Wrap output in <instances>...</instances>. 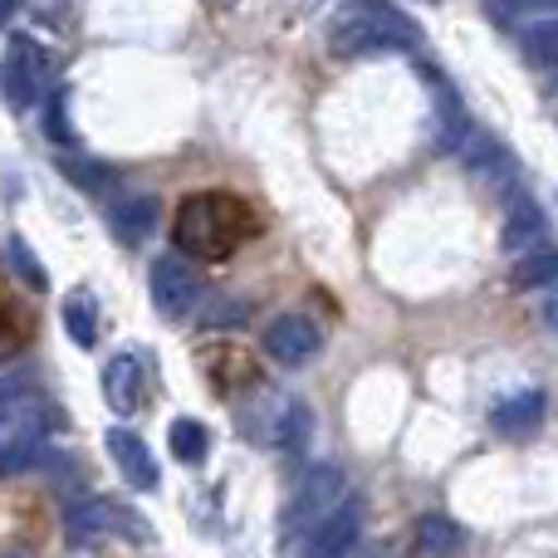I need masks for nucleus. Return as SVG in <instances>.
<instances>
[{
	"label": "nucleus",
	"instance_id": "1",
	"mask_svg": "<svg viewBox=\"0 0 558 558\" xmlns=\"http://www.w3.org/2000/svg\"><path fill=\"white\" fill-rule=\"evenodd\" d=\"M260 235V216L231 192H192L172 216V245L192 260L221 265Z\"/></svg>",
	"mask_w": 558,
	"mask_h": 558
},
{
	"label": "nucleus",
	"instance_id": "2",
	"mask_svg": "<svg viewBox=\"0 0 558 558\" xmlns=\"http://www.w3.org/2000/svg\"><path fill=\"white\" fill-rule=\"evenodd\" d=\"M397 49H422V29L392 0H343L328 20V54L333 59H373Z\"/></svg>",
	"mask_w": 558,
	"mask_h": 558
},
{
	"label": "nucleus",
	"instance_id": "3",
	"mask_svg": "<svg viewBox=\"0 0 558 558\" xmlns=\"http://www.w3.org/2000/svg\"><path fill=\"white\" fill-rule=\"evenodd\" d=\"M54 422V402L29 392L20 377H0V475L45 461V436Z\"/></svg>",
	"mask_w": 558,
	"mask_h": 558
},
{
	"label": "nucleus",
	"instance_id": "4",
	"mask_svg": "<svg viewBox=\"0 0 558 558\" xmlns=\"http://www.w3.org/2000/svg\"><path fill=\"white\" fill-rule=\"evenodd\" d=\"M343 500H348V475L338 471V465H314V471L299 481V495H294V505H289V514H284L289 534L308 539V534H314Z\"/></svg>",
	"mask_w": 558,
	"mask_h": 558
},
{
	"label": "nucleus",
	"instance_id": "5",
	"mask_svg": "<svg viewBox=\"0 0 558 558\" xmlns=\"http://www.w3.org/2000/svg\"><path fill=\"white\" fill-rule=\"evenodd\" d=\"M0 84H5V104L29 108L39 94L49 88V49L35 35H10L5 45V64H0Z\"/></svg>",
	"mask_w": 558,
	"mask_h": 558
},
{
	"label": "nucleus",
	"instance_id": "6",
	"mask_svg": "<svg viewBox=\"0 0 558 558\" xmlns=\"http://www.w3.org/2000/svg\"><path fill=\"white\" fill-rule=\"evenodd\" d=\"M147 284H153V308L162 318H172V324H182L186 314H196V304H202V294H206L202 275H196L182 255H157Z\"/></svg>",
	"mask_w": 558,
	"mask_h": 558
},
{
	"label": "nucleus",
	"instance_id": "7",
	"mask_svg": "<svg viewBox=\"0 0 558 558\" xmlns=\"http://www.w3.org/2000/svg\"><path fill=\"white\" fill-rule=\"evenodd\" d=\"M64 534L74 549H84V544H98L104 534H143L137 530V520L128 510H118L113 500H98V495H84V500H74L64 510Z\"/></svg>",
	"mask_w": 558,
	"mask_h": 558
},
{
	"label": "nucleus",
	"instance_id": "8",
	"mask_svg": "<svg viewBox=\"0 0 558 558\" xmlns=\"http://www.w3.org/2000/svg\"><path fill=\"white\" fill-rule=\"evenodd\" d=\"M318 348H324V328L308 314H279V318H270V328H265V353L284 367H304Z\"/></svg>",
	"mask_w": 558,
	"mask_h": 558
},
{
	"label": "nucleus",
	"instance_id": "9",
	"mask_svg": "<svg viewBox=\"0 0 558 558\" xmlns=\"http://www.w3.org/2000/svg\"><path fill=\"white\" fill-rule=\"evenodd\" d=\"M196 363L206 367V383H211L216 392H241V387H251L255 377H260L255 353L241 343H206L202 353H196Z\"/></svg>",
	"mask_w": 558,
	"mask_h": 558
},
{
	"label": "nucleus",
	"instance_id": "10",
	"mask_svg": "<svg viewBox=\"0 0 558 558\" xmlns=\"http://www.w3.org/2000/svg\"><path fill=\"white\" fill-rule=\"evenodd\" d=\"M456 153L465 157V167H471L485 186H500V192H514V186H520V167H514V157L505 153L495 137H485L481 128H471V133L461 137V147H456Z\"/></svg>",
	"mask_w": 558,
	"mask_h": 558
},
{
	"label": "nucleus",
	"instance_id": "11",
	"mask_svg": "<svg viewBox=\"0 0 558 558\" xmlns=\"http://www.w3.org/2000/svg\"><path fill=\"white\" fill-rule=\"evenodd\" d=\"M143 397H147V367L137 353H113L104 367V402L113 407L118 416H133L143 412Z\"/></svg>",
	"mask_w": 558,
	"mask_h": 558
},
{
	"label": "nucleus",
	"instance_id": "12",
	"mask_svg": "<svg viewBox=\"0 0 558 558\" xmlns=\"http://www.w3.org/2000/svg\"><path fill=\"white\" fill-rule=\"evenodd\" d=\"M544 412H549L544 392L524 387V392H510V397H500V402L490 407V426L500 436H510V441H524V436H534L544 426Z\"/></svg>",
	"mask_w": 558,
	"mask_h": 558
},
{
	"label": "nucleus",
	"instance_id": "13",
	"mask_svg": "<svg viewBox=\"0 0 558 558\" xmlns=\"http://www.w3.org/2000/svg\"><path fill=\"white\" fill-rule=\"evenodd\" d=\"M108 456H113V465L123 471V481L133 485V490H157V461L153 451H147L143 436H133L128 426H113V432L104 436Z\"/></svg>",
	"mask_w": 558,
	"mask_h": 558
},
{
	"label": "nucleus",
	"instance_id": "14",
	"mask_svg": "<svg viewBox=\"0 0 558 558\" xmlns=\"http://www.w3.org/2000/svg\"><path fill=\"white\" fill-rule=\"evenodd\" d=\"M308 432H314V416H308V407L299 397H275L260 422V441L279 446V451H299L308 441Z\"/></svg>",
	"mask_w": 558,
	"mask_h": 558
},
{
	"label": "nucleus",
	"instance_id": "15",
	"mask_svg": "<svg viewBox=\"0 0 558 558\" xmlns=\"http://www.w3.org/2000/svg\"><path fill=\"white\" fill-rule=\"evenodd\" d=\"M357 534H363V500L357 495H348L343 505H338L333 514H328L324 524H318L314 534H308V549L333 558V554H348L357 544Z\"/></svg>",
	"mask_w": 558,
	"mask_h": 558
},
{
	"label": "nucleus",
	"instance_id": "16",
	"mask_svg": "<svg viewBox=\"0 0 558 558\" xmlns=\"http://www.w3.org/2000/svg\"><path fill=\"white\" fill-rule=\"evenodd\" d=\"M544 231H549V221H544L539 202H534V196H524L520 186H514L510 211H505V251H510V255L530 251V245L544 241Z\"/></svg>",
	"mask_w": 558,
	"mask_h": 558
},
{
	"label": "nucleus",
	"instance_id": "17",
	"mask_svg": "<svg viewBox=\"0 0 558 558\" xmlns=\"http://www.w3.org/2000/svg\"><path fill=\"white\" fill-rule=\"evenodd\" d=\"M108 221H113V235L123 245H143L157 231V202L153 196H123V202H113Z\"/></svg>",
	"mask_w": 558,
	"mask_h": 558
},
{
	"label": "nucleus",
	"instance_id": "18",
	"mask_svg": "<svg viewBox=\"0 0 558 558\" xmlns=\"http://www.w3.org/2000/svg\"><path fill=\"white\" fill-rule=\"evenodd\" d=\"M510 284L514 289H549L558 284V245H530V251H520V260H514L510 270Z\"/></svg>",
	"mask_w": 558,
	"mask_h": 558
},
{
	"label": "nucleus",
	"instance_id": "19",
	"mask_svg": "<svg viewBox=\"0 0 558 558\" xmlns=\"http://www.w3.org/2000/svg\"><path fill=\"white\" fill-rule=\"evenodd\" d=\"M465 544V534H461V524L456 520H446V514H422L416 520V530H412V549L416 554H456Z\"/></svg>",
	"mask_w": 558,
	"mask_h": 558
},
{
	"label": "nucleus",
	"instance_id": "20",
	"mask_svg": "<svg viewBox=\"0 0 558 558\" xmlns=\"http://www.w3.org/2000/svg\"><path fill=\"white\" fill-rule=\"evenodd\" d=\"M167 446H172V461L202 465L206 456H211V432H206L196 416H177V422L167 426Z\"/></svg>",
	"mask_w": 558,
	"mask_h": 558
},
{
	"label": "nucleus",
	"instance_id": "21",
	"mask_svg": "<svg viewBox=\"0 0 558 558\" xmlns=\"http://www.w3.org/2000/svg\"><path fill=\"white\" fill-rule=\"evenodd\" d=\"M64 328H69V338H74L78 348H94L98 343V299L88 294V289H74V294L64 299Z\"/></svg>",
	"mask_w": 558,
	"mask_h": 558
},
{
	"label": "nucleus",
	"instance_id": "22",
	"mask_svg": "<svg viewBox=\"0 0 558 558\" xmlns=\"http://www.w3.org/2000/svg\"><path fill=\"white\" fill-rule=\"evenodd\" d=\"M524 54H530V64H558V15L554 20H534L530 29H524Z\"/></svg>",
	"mask_w": 558,
	"mask_h": 558
},
{
	"label": "nucleus",
	"instance_id": "23",
	"mask_svg": "<svg viewBox=\"0 0 558 558\" xmlns=\"http://www.w3.org/2000/svg\"><path fill=\"white\" fill-rule=\"evenodd\" d=\"M5 251H10V270H15L20 279H25L29 289H49L45 265L35 260V251H29V245H25V235H10V245H5Z\"/></svg>",
	"mask_w": 558,
	"mask_h": 558
},
{
	"label": "nucleus",
	"instance_id": "24",
	"mask_svg": "<svg viewBox=\"0 0 558 558\" xmlns=\"http://www.w3.org/2000/svg\"><path fill=\"white\" fill-rule=\"evenodd\" d=\"M45 133L54 137V143H74V123H69V94L64 88H54L45 104Z\"/></svg>",
	"mask_w": 558,
	"mask_h": 558
},
{
	"label": "nucleus",
	"instance_id": "25",
	"mask_svg": "<svg viewBox=\"0 0 558 558\" xmlns=\"http://www.w3.org/2000/svg\"><path fill=\"white\" fill-rule=\"evenodd\" d=\"M64 172L74 177L78 186H94V192H104L113 177H108V167H98V162H64Z\"/></svg>",
	"mask_w": 558,
	"mask_h": 558
},
{
	"label": "nucleus",
	"instance_id": "26",
	"mask_svg": "<svg viewBox=\"0 0 558 558\" xmlns=\"http://www.w3.org/2000/svg\"><path fill=\"white\" fill-rule=\"evenodd\" d=\"M245 314H251V308H245L241 299H226V304L206 308V328H231V324H241Z\"/></svg>",
	"mask_w": 558,
	"mask_h": 558
},
{
	"label": "nucleus",
	"instance_id": "27",
	"mask_svg": "<svg viewBox=\"0 0 558 558\" xmlns=\"http://www.w3.org/2000/svg\"><path fill=\"white\" fill-rule=\"evenodd\" d=\"M15 314H10V304H5V299H0V353H5V348L10 343H15Z\"/></svg>",
	"mask_w": 558,
	"mask_h": 558
},
{
	"label": "nucleus",
	"instance_id": "28",
	"mask_svg": "<svg viewBox=\"0 0 558 558\" xmlns=\"http://www.w3.org/2000/svg\"><path fill=\"white\" fill-rule=\"evenodd\" d=\"M544 324L558 333V284H549V299H544Z\"/></svg>",
	"mask_w": 558,
	"mask_h": 558
},
{
	"label": "nucleus",
	"instance_id": "29",
	"mask_svg": "<svg viewBox=\"0 0 558 558\" xmlns=\"http://www.w3.org/2000/svg\"><path fill=\"white\" fill-rule=\"evenodd\" d=\"M10 10H15V0H0V25L10 20Z\"/></svg>",
	"mask_w": 558,
	"mask_h": 558
}]
</instances>
